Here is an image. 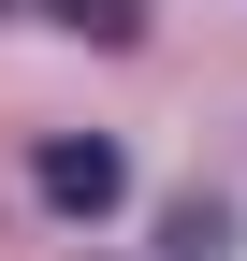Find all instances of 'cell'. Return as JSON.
Wrapping results in <instances>:
<instances>
[{"instance_id":"obj_3","label":"cell","mask_w":247,"mask_h":261,"mask_svg":"<svg viewBox=\"0 0 247 261\" xmlns=\"http://www.w3.org/2000/svg\"><path fill=\"white\" fill-rule=\"evenodd\" d=\"M160 247H175V261H218V247H233V203H175Z\"/></svg>"},{"instance_id":"obj_2","label":"cell","mask_w":247,"mask_h":261,"mask_svg":"<svg viewBox=\"0 0 247 261\" xmlns=\"http://www.w3.org/2000/svg\"><path fill=\"white\" fill-rule=\"evenodd\" d=\"M58 29H87V44H145V0H44Z\"/></svg>"},{"instance_id":"obj_1","label":"cell","mask_w":247,"mask_h":261,"mask_svg":"<svg viewBox=\"0 0 247 261\" xmlns=\"http://www.w3.org/2000/svg\"><path fill=\"white\" fill-rule=\"evenodd\" d=\"M29 189H44L58 218H116V203H131V160H116L102 130H44V160H29Z\"/></svg>"}]
</instances>
